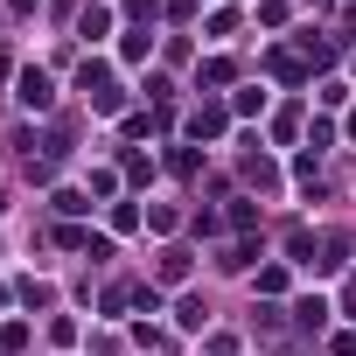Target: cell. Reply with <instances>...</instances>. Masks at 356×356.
Wrapping results in <instances>:
<instances>
[{"mask_svg":"<svg viewBox=\"0 0 356 356\" xmlns=\"http://www.w3.org/2000/svg\"><path fill=\"white\" fill-rule=\"evenodd\" d=\"M266 63H273V77H286V84H293V77H300V63H293V56H286V49H273V56H266Z\"/></svg>","mask_w":356,"mask_h":356,"instance_id":"8992f818","label":"cell"},{"mask_svg":"<svg viewBox=\"0 0 356 356\" xmlns=\"http://www.w3.org/2000/svg\"><path fill=\"white\" fill-rule=\"evenodd\" d=\"M161 280H189V252H161Z\"/></svg>","mask_w":356,"mask_h":356,"instance_id":"277c9868","label":"cell"},{"mask_svg":"<svg viewBox=\"0 0 356 356\" xmlns=\"http://www.w3.org/2000/svg\"><path fill=\"white\" fill-rule=\"evenodd\" d=\"M175 321H182V328H203V300H196V293H189V300H182V307H175Z\"/></svg>","mask_w":356,"mask_h":356,"instance_id":"5b68a950","label":"cell"},{"mask_svg":"<svg viewBox=\"0 0 356 356\" xmlns=\"http://www.w3.org/2000/svg\"><path fill=\"white\" fill-rule=\"evenodd\" d=\"M77 35H84V42L112 35V15H105V8H84V15H77Z\"/></svg>","mask_w":356,"mask_h":356,"instance_id":"7a4b0ae2","label":"cell"},{"mask_svg":"<svg viewBox=\"0 0 356 356\" xmlns=\"http://www.w3.org/2000/svg\"><path fill=\"white\" fill-rule=\"evenodd\" d=\"M342 307H349V314H356V280H349V286H342Z\"/></svg>","mask_w":356,"mask_h":356,"instance_id":"52a82bcc","label":"cell"},{"mask_svg":"<svg viewBox=\"0 0 356 356\" xmlns=\"http://www.w3.org/2000/svg\"><path fill=\"white\" fill-rule=\"evenodd\" d=\"M189 133H196V140H217V133H224V105H203V112L189 119Z\"/></svg>","mask_w":356,"mask_h":356,"instance_id":"3957f363","label":"cell"},{"mask_svg":"<svg viewBox=\"0 0 356 356\" xmlns=\"http://www.w3.org/2000/svg\"><path fill=\"white\" fill-rule=\"evenodd\" d=\"M15 98H22L29 112H49V98H56V91H49V77H42V70H22V91H15Z\"/></svg>","mask_w":356,"mask_h":356,"instance_id":"6da1fadb","label":"cell"}]
</instances>
